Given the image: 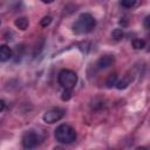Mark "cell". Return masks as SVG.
I'll list each match as a JSON object with an SVG mask.
<instances>
[{"mask_svg": "<svg viewBox=\"0 0 150 150\" xmlns=\"http://www.w3.org/2000/svg\"><path fill=\"white\" fill-rule=\"evenodd\" d=\"M96 26V20L89 13H82L77 18V20L73 23V32L75 34H86L93 30Z\"/></svg>", "mask_w": 150, "mask_h": 150, "instance_id": "cell-1", "label": "cell"}, {"mask_svg": "<svg viewBox=\"0 0 150 150\" xmlns=\"http://www.w3.org/2000/svg\"><path fill=\"white\" fill-rule=\"evenodd\" d=\"M55 138L57 142L63 143V144H69L73 143L76 139V131L73 127L68 124H61L55 129Z\"/></svg>", "mask_w": 150, "mask_h": 150, "instance_id": "cell-2", "label": "cell"}, {"mask_svg": "<svg viewBox=\"0 0 150 150\" xmlns=\"http://www.w3.org/2000/svg\"><path fill=\"white\" fill-rule=\"evenodd\" d=\"M57 81L63 89H73L77 83V75L70 69H62L57 75Z\"/></svg>", "mask_w": 150, "mask_h": 150, "instance_id": "cell-3", "label": "cell"}, {"mask_svg": "<svg viewBox=\"0 0 150 150\" xmlns=\"http://www.w3.org/2000/svg\"><path fill=\"white\" fill-rule=\"evenodd\" d=\"M21 143H22V146L25 149H33V148L39 145L40 137L34 131H26L21 138Z\"/></svg>", "mask_w": 150, "mask_h": 150, "instance_id": "cell-4", "label": "cell"}, {"mask_svg": "<svg viewBox=\"0 0 150 150\" xmlns=\"http://www.w3.org/2000/svg\"><path fill=\"white\" fill-rule=\"evenodd\" d=\"M63 115H64L63 109H61V108H53V109H50V110H48V111H46L43 114L42 120H43V122H46L48 124H53V123L60 121L63 117Z\"/></svg>", "mask_w": 150, "mask_h": 150, "instance_id": "cell-5", "label": "cell"}, {"mask_svg": "<svg viewBox=\"0 0 150 150\" xmlns=\"http://www.w3.org/2000/svg\"><path fill=\"white\" fill-rule=\"evenodd\" d=\"M115 61V57L112 55H104L101 56L97 61V68L98 69H105L108 67H110Z\"/></svg>", "mask_w": 150, "mask_h": 150, "instance_id": "cell-6", "label": "cell"}, {"mask_svg": "<svg viewBox=\"0 0 150 150\" xmlns=\"http://www.w3.org/2000/svg\"><path fill=\"white\" fill-rule=\"evenodd\" d=\"M12 57V49L7 45L0 46V62H7Z\"/></svg>", "mask_w": 150, "mask_h": 150, "instance_id": "cell-7", "label": "cell"}, {"mask_svg": "<svg viewBox=\"0 0 150 150\" xmlns=\"http://www.w3.org/2000/svg\"><path fill=\"white\" fill-rule=\"evenodd\" d=\"M14 25L16 26V28H19V29H21V30H25V29L28 28L29 21H28V19H27L26 16H20V18H18V19H15Z\"/></svg>", "mask_w": 150, "mask_h": 150, "instance_id": "cell-8", "label": "cell"}, {"mask_svg": "<svg viewBox=\"0 0 150 150\" xmlns=\"http://www.w3.org/2000/svg\"><path fill=\"white\" fill-rule=\"evenodd\" d=\"M111 38H112L115 41H121V40L124 38V33H123L122 29L116 28V29H114V30L111 32Z\"/></svg>", "mask_w": 150, "mask_h": 150, "instance_id": "cell-9", "label": "cell"}, {"mask_svg": "<svg viewBox=\"0 0 150 150\" xmlns=\"http://www.w3.org/2000/svg\"><path fill=\"white\" fill-rule=\"evenodd\" d=\"M132 47L135 49H143L145 47V41L142 39H134L132 40Z\"/></svg>", "mask_w": 150, "mask_h": 150, "instance_id": "cell-10", "label": "cell"}, {"mask_svg": "<svg viewBox=\"0 0 150 150\" xmlns=\"http://www.w3.org/2000/svg\"><path fill=\"white\" fill-rule=\"evenodd\" d=\"M129 83H130V80L128 79V77H124V79H122L121 81H118V82H116V88L117 89H124V88H127L128 86H129Z\"/></svg>", "mask_w": 150, "mask_h": 150, "instance_id": "cell-11", "label": "cell"}, {"mask_svg": "<svg viewBox=\"0 0 150 150\" xmlns=\"http://www.w3.org/2000/svg\"><path fill=\"white\" fill-rule=\"evenodd\" d=\"M116 82H117V76H116V74H111V75L108 77V80H107L105 84H107V87H108V88H111L112 86H115V84H116Z\"/></svg>", "mask_w": 150, "mask_h": 150, "instance_id": "cell-12", "label": "cell"}, {"mask_svg": "<svg viewBox=\"0 0 150 150\" xmlns=\"http://www.w3.org/2000/svg\"><path fill=\"white\" fill-rule=\"evenodd\" d=\"M137 2V0H121V5L125 8H131L135 6V4Z\"/></svg>", "mask_w": 150, "mask_h": 150, "instance_id": "cell-13", "label": "cell"}, {"mask_svg": "<svg viewBox=\"0 0 150 150\" xmlns=\"http://www.w3.org/2000/svg\"><path fill=\"white\" fill-rule=\"evenodd\" d=\"M52 22V16H43L42 19H41V21H40V25L42 26V27H47L49 23Z\"/></svg>", "mask_w": 150, "mask_h": 150, "instance_id": "cell-14", "label": "cell"}, {"mask_svg": "<svg viewBox=\"0 0 150 150\" xmlns=\"http://www.w3.org/2000/svg\"><path fill=\"white\" fill-rule=\"evenodd\" d=\"M70 97H71V89H64V91L62 93L61 98H62L63 101H68Z\"/></svg>", "mask_w": 150, "mask_h": 150, "instance_id": "cell-15", "label": "cell"}, {"mask_svg": "<svg viewBox=\"0 0 150 150\" xmlns=\"http://www.w3.org/2000/svg\"><path fill=\"white\" fill-rule=\"evenodd\" d=\"M149 20H150V18H149V16H146V18H145V20H144V27H145L146 29L149 28Z\"/></svg>", "mask_w": 150, "mask_h": 150, "instance_id": "cell-16", "label": "cell"}, {"mask_svg": "<svg viewBox=\"0 0 150 150\" xmlns=\"http://www.w3.org/2000/svg\"><path fill=\"white\" fill-rule=\"evenodd\" d=\"M4 109H5V102H4L2 100H0V112H1Z\"/></svg>", "mask_w": 150, "mask_h": 150, "instance_id": "cell-17", "label": "cell"}, {"mask_svg": "<svg viewBox=\"0 0 150 150\" xmlns=\"http://www.w3.org/2000/svg\"><path fill=\"white\" fill-rule=\"evenodd\" d=\"M42 2H45V4H50V2H53L54 0H41Z\"/></svg>", "mask_w": 150, "mask_h": 150, "instance_id": "cell-18", "label": "cell"}]
</instances>
